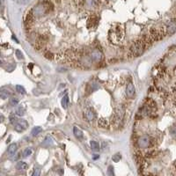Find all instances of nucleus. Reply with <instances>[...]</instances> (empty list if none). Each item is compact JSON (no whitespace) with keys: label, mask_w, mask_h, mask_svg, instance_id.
<instances>
[{"label":"nucleus","mask_w":176,"mask_h":176,"mask_svg":"<svg viewBox=\"0 0 176 176\" xmlns=\"http://www.w3.org/2000/svg\"><path fill=\"white\" fill-rule=\"evenodd\" d=\"M53 4L50 2V1H42L41 2L40 4H38L37 6H34V8H33V12L34 14V16H41V15H44L50 12H51L53 10Z\"/></svg>","instance_id":"nucleus-1"},{"label":"nucleus","mask_w":176,"mask_h":176,"mask_svg":"<svg viewBox=\"0 0 176 176\" xmlns=\"http://www.w3.org/2000/svg\"><path fill=\"white\" fill-rule=\"evenodd\" d=\"M146 45L144 44V42L139 39L138 41H135L129 48V53L132 56L134 57H138L140 56H142L144 54V52L146 50Z\"/></svg>","instance_id":"nucleus-2"},{"label":"nucleus","mask_w":176,"mask_h":176,"mask_svg":"<svg viewBox=\"0 0 176 176\" xmlns=\"http://www.w3.org/2000/svg\"><path fill=\"white\" fill-rule=\"evenodd\" d=\"M152 139L150 136L148 135H144V136H142L138 138V145L139 148H149L151 144H152Z\"/></svg>","instance_id":"nucleus-3"},{"label":"nucleus","mask_w":176,"mask_h":176,"mask_svg":"<svg viewBox=\"0 0 176 176\" xmlns=\"http://www.w3.org/2000/svg\"><path fill=\"white\" fill-rule=\"evenodd\" d=\"M88 56H89V57L93 63H100L103 58L102 53L97 50H93L89 54H88Z\"/></svg>","instance_id":"nucleus-4"},{"label":"nucleus","mask_w":176,"mask_h":176,"mask_svg":"<svg viewBox=\"0 0 176 176\" xmlns=\"http://www.w3.org/2000/svg\"><path fill=\"white\" fill-rule=\"evenodd\" d=\"M165 28H166V34H168V35L173 34L176 32V19H173L168 21L167 23L166 24Z\"/></svg>","instance_id":"nucleus-5"},{"label":"nucleus","mask_w":176,"mask_h":176,"mask_svg":"<svg viewBox=\"0 0 176 176\" xmlns=\"http://www.w3.org/2000/svg\"><path fill=\"white\" fill-rule=\"evenodd\" d=\"M28 123L26 120H23V119H21V120H19L17 122V123L15 124V127H14V129L17 131V132H22V131H24L28 129Z\"/></svg>","instance_id":"nucleus-6"},{"label":"nucleus","mask_w":176,"mask_h":176,"mask_svg":"<svg viewBox=\"0 0 176 176\" xmlns=\"http://www.w3.org/2000/svg\"><path fill=\"white\" fill-rule=\"evenodd\" d=\"M84 117L86 121L88 122H93L95 120L96 118V114L94 113V111L91 108H87L84 111Z\"/></svg>","instance_id":"nucleus-7"},{"label":"nucleus","mask_w":176,"mask_h":176,"mask_svg":"<svg viewBox=\"0 0 176 176\" xmlns=\"http://www.w3.org/2000/svg\"><path fill=\"white\" fill-rule=\"evenodd\" d=\"M126 95L129 99H133L136 95V89L135 86L132 83H129L126 87Z\"/></svg>","instance_id":"nucleus-8"},{"label":"nucleus","mask_w":176,"mask_h":176,"mask_svg":"<svg viewBox=\"0 0 176 176\" xmlns=\"http://www.w3.org/2000/svg\"><path fill=\"white\" fill-rule=\"evenodd\" d=\"M17 149H18V145H17V144H15V143H13V144H11L9 146H8V149H7V152H8V154L9 155L12 157V156H13V155H15V152H16V151H17Z\"/></svg>","instance_id":"nucleus-9"},{"label":"nucleus","mask_w":176,"mask_h":176,"mask_svg":"<svg viewBox=\"0 0 176 176\" xmlns=\"http://www.w3.org/2000/svg\"><path fill=\"white\" fill-rule=\"evenodd\" d=\"M98 125H99L100 128L107 129L109 127V122L107 119H105V118H100L98 121Z\"/></svg>","instance_id":"nucleus-10"},{"label":"nucleus","mask_w":176,"mask_h":176,"mask_svg":"<svg viewBox=\"0 0 176 176\" xmlns=\"http://www.w3.org/2000/svg\"><path fill=\"white\" fill-rule=\"evenodd\" d=\"M73 133H74V136L77 138H78V139H81L82 138H83V132H82V130L81 129H79L78 127H74L73 128Z\"/></svg>","instance_id":"nucleus-11"},{"label":"nucleus","mask_w":176,"mask_h":176,"mask_svg":"<svg viewBox=\"0 0 176 176\" xmlns=\"http://www.w3.org/2000/svg\"><path fill=\"white\" fill-rule=\"evenodd\" d=\"M28 167V164L24 161H19L16 165V168L18 170H27Z\"/></svg>","instance_id":"nucleus-12"},{"label":"nucleus","mask_w":176,"mask_h":176,"mask_svg":"<svg viewBox=\"0 0 176 176\" xmlns=\"http://www.w3.org/2000/svg\"><path fill=\"white\" fill-rule=\"evenodd\" d=\"M25 112H26V109L24 107L22 106H19L16 108V111H15V114L19 116H22L25 115Z\"/></svg>","instance_id":"nucleus-13"},{"label":"nucleus","mask_w":176,"mask_h":176,"mask_svg":"<svg viewBox=\"0 0 176 176\" xmlns=\"http://www.w3.org/2000/svg\"><path fill=\"white\" fill-rule=\"evenodd\" d=\"M41 131H42V128L40 127V126H37V127H34V128L32 129L31 134H32L33 137H36V136H38V135L41 133Z\"/></svg>","instance_id":"nucleus-14"},{"label":"nucleus","mask_w":176,"mask_h":176,"mask_svg":"<svg viewBox=\"0 0 176 176\" xmlns=\"http://www.w3.org/2000/svg\"><path fill=\"white\" fill-rule=\"evenodd\" d=\"M61 103H62V106H63V108H67L68 107V106H69V97H68V95H64L63 97Z\"/></svg>","instance_id":"nucleus-15"},{"label":"nucleus","mask_w":176,"mask_h":176,"mask_svg":"<svg viewBox=\"0 0 176 176\" xmlns=\"http://www.w3.org/2000/svg\"><path fill=\"white\" fill-rule=\"evenodd\" d=\"M53 143H54L53 138H50V137H47V138H45V140L43 141L42 145H44V146H50V145L53 144Z\"/></svg>","instance_id":"nucleus-16"},{"label":"nucleus","mask_w":176,"mask_h":176,"mask_svg":"<svg viewBox=\"0 0 176 176\" xmlns=\"http://www.w3.org/2000/svg\"><path fill=\"white\" fill-rule=\"evenodd\" d=\"M90 145H91V148H92L93 151H100V144L96 141H94V140L91 141Z\"/></svg>","instance_id":"nucleus-17"},{"label":"nucleus","mask_w":176,"mask_h":176,"mask_svg":"<svg viewBox=\"0 0 176 176\" xmlns=\"http://www.w3.org/2000/svg\"><path fill=\"white\" fill-rule=\"evenodd\" d=\"M16 91L20 94H26V90H25V88L22 86V85H16Z\"/></svg>","instance_id":"nucleus-18"},{"label":"nucleus","mask_w":176,"mask_h":176,"mask_svg":"<svg viewBox=\"0 0 176 176\" xmlns=\"http://www.w3.org/2000/svg\"><path fill=\"white\" fill-rule=\"evenodd\" d=\"M32 152H33V151H32L31 148H27V149H25L24 151H23V157H24V158L29 157L31 154H32Z\"/></svg>","instance_id":"nucleus-19"},{"label":"nucleus","mask_w":176,"mask_h":176,"mask_svg":"<svg viewBox=\"0 0 176 176\" xmlns=\"http://www.w3.org/2000/svg\"><path fill=\"white\" fill-rule=\"evenodd\" d=\"M121 159H122V155H121L120 153L115 154V155L113 156V158H112V160H113L114 162H119L121 160Z\"/></svg>","instance_id":"nucleus-20"},{"label":"nucleus","mask_w":176,"mask_h":176,"mask_svg":"<svg viewBox=\"0 0 176 176\" xmlns=\"http://www.w3.org/2000/svg\"><path fill=\"white\" fill-rule=\"evenodd\" d=\"M15 54H16V56L18 57V59H23V58H24L23 54H22V52H21L19 50H16Z\"/></svg>","instance_id":"nucleus-21"},{"label":"nucleus","mask_w":176,"mask_h":176,"mask_svg":"<svg viewBox=\"0 0 176 176\" xmlns=\"http://www.w3.org/2000/svg\"><path fill=\"white\" fill-rule=\"evenodd\" d=\"M19 100L17 99V98H12L11 100H10V104L12 105V106H17L18 104H19Z\"/></svg>","instance_id":"nucleus-22"},{"label":"nucleus","mask_w":176,"mask_h":176,"mask_svg":"<svg viewBox=\"0 0 176 176\" xmlns=\"http://www.w3.org/2000/svg\"><path fill=\"white\" fill-rule=\"evenodd\" d=\"M9 95H10V93H8V91H2L0 93V97H2L3 99H6Z\"/></svg>","instance_id":"nucleus-23"},{"label":"nucleus","mask_w":176,"mask_h":176,"mask_svg":"<svg viewBox=\"0 0 176 176\" xmlns=\"http://www.w3.org/2000/svg\"><path fill=\"white\" fill-rule=\"evenodd\" d=\"M9 119H10V122H11L12 124H16L17 122L19 121V119H17V117L14 116H11Z\"/></svg>","instance_id":"nucleus-24"},{"label":"nucleus","mask_w":176,"mask_h":176,"mask_svg":"<svg viewBox=\"0 0 176 176\" xmlns=\"http://www.w3.org/2000/svg\"><path fill=\"white\" fill-rule=\"evenodd\" d=\"M44 56H45L46 58H48V59H52L54 57V55L50 51H46L45 54H44Z\"/></svg>","instance_id":"nucleus-25"},{"label":"nucleus","mask_w":176,"mask_h":176,"mask_svg":"<svg viewBox=\"0 0 176 176\" xmlns=\"http://www.w3.org/2000/svg\"><path fill=\"white\" fill-rule=\"evenodd\" d=\"M107 174L111 175V176H114L115 175V173H114V168L112 166H109L108 167V170H107Z\"/></svg>","instance_id":"nucleus-26"},{"label":"nucleus","mask_w":176,"mask_h":176,"mask_svg":"<svg viewBox=\"0 0 176 176\" xmlns=\"http://www.w3.org/2000/svg\"><path fill=\"white\" fill-rule=\"evenodd\" d=\"M39 175H40V169L38 167H34L33 176H39Z\"/></svg>","instance_id":"nucleus-27"},{"label":"nucleus","mask_w":176,"mask_h":176,"mask_svg":"<svg viewBox=\"0 0 176 176\" xmlns=\"http://www.w3.org/2000/svg\"><path fill=\"white\" fill-rule=\"evenodd\" d=\"M170 132H171V134H172L173 137H176V126H173V127L170 129Z\"/></svg>","instance_id":"nucleus-28"},{"label":"nucleus","mask_w":176,"mask_h":176,"mask_svg":"<svg viewBox=\"0 0 176 176\" xmlns=\"http://www.w3.org/2000/svg\"><path fill=\"white\" fill-rule=\"evenodd\" d=\"M98 158H99V155H98V154H95L94 156H93V160H97Z\"/></svg>","instance_id":"nucleus-29"},{"label":"nucleus","mask_w":176,"mask_h":176,"mask_svg":"<svg viewBox=\"0 0 176 176\" xmlns=\"http://www.w3.org/2000/svg\"><path fill=\"white\" fill-rule=\"evenodd\" d=\"M0 63H1V62H0Z\"/></svg>","instance_id":"nucleus-30"}]
</instances>
